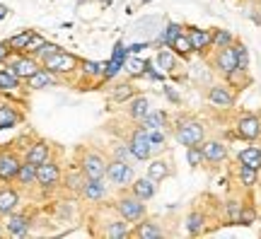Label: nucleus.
Returning <instances> with one entry per match:
<instances>
[{
    "instance_id": "6ab92c4d",
    "label": "nucleus",
    "mask_w": 261,
    "mask_h": 239,
    "mask_svg": "<svg viewBox=\"0 0 261 239\" xmlns=\"http://www.w3.org/2000/svg\"><path fill=\"white\" fill-rule=\"evenodd\" d=\"M155 191H158V181H152L150 176L133 181V193H136L138 198H143V201H150V198L155 196Z\"/></svg>"
},
{
    "instance_id": "603ef678",
    "label": "nucleus",
    "mask_w": 261,
    "mask_h": 239,
    "mask_svg": "<svg viewBox=\"0 0 261 239\" xmlns=\"http://www.w3.org/2000/svg\"><path fill=\"white\" fill-rule=\"evenodd\" d=\"M165 94H167L172 101H179V97H177V92H174V90H169V87H167V90H165Z\"/></svg>"
},
{
    "instance_id": "c9c22d12",
    "label": "nucleus",
    "mask_w": 261,
    "mask_h": 239,
    "mask_svg": "<svg viewBox=\"0 0 261 239\" xmlns=\"http://www.w3.org/2000/svg\"><path fill=\"white\" fill-rule=\"evenodd\" d=\"M58 51H61V46H58V44H51V41H46V44H44V46L39 48L37 54H32V56H34V58H37L39 63H44V61H46L48 56L58 54Z\"/></svg>"
},
{
    "instance_id": "4be33fe9",
    "label": "nucleus",
    "mask_w": 261,
    "mask_h": 239,
    "mask_svg": "<svg viewBox=\"0 0 261 239\" xmlns=\"http://www.w3.org/2000/svg\"><path fill=\"white\" fill-rule=\"evenodd\" d=\"M189 39H191L194 51H203V48H208L213 44V34L205 32V29H191V32H189Z\"/></svg>"
},
{
    "instance_id": "b1692460",
    "label": "nucleus",
    "mask_w": 261,
    "mask_h": 239,
    "mask_svg": "<svg viewBox=\"0 0 261 239\" xmlns=\"http://www.w3.org/2000/svg\"><path fill=\"white\" fill-rule=\"evenodd\" d=\"M240 165H247L259 172L261 169V150L259 147H247V150H242V152H240Z\"/></svg>"
},
{
    "instance_id": "f3484780",
    "label": "nucleus",
    "mask_w": 261,
    "mask_h": 239,
    "mask_svg": "<svg viewBox=\"0 0 261 239\" xmlns=\"http://www.w3.org/2000/svg\"><path fill=\"white\" fill-rule=\"evenodd\" d=\"M148 111H150V99L148 97H130L128 99V116L130 119H136V121H143L145 116H148Z\"/></svg>"
},
{
    "instance_id": "2eb2a0df",
    "label": "nucleus",
    "mask_w": 261,
    "mask_h": 239,
    "mask_svg": "<svg viewBox=\"0 0 261 239\" xmlns=\"http://www.w3.org/2000/svg\"><path fill=\"white\" fill-rule=\"evenodd\" d=\"M48 143L46 140H37L34 145L27 147V155H24V160L27 162H32V165H41V162H46L48 160Z\"/></svg>"
},
{
    "instance_id": "dca6fc26",
    "label": "nucleus",
    "mask_w": 261,
    "mask_h": 239,
    "mask_svg": "<svg viewBox=\"0 0 261 239\" xmlns=\"http://www.w3.org/2000/svg\"><path fill=\"white\" fill-rule=\"evenodd\" d=\"M80 193H83V198H87V201L97 203V201H102L104 196H107V189H104L102 179H87Z\"/></svg>"
},
{
    "instance_id": "f257e3e1",
    "label": "nucleus",
    "mask_w": 261,
    "mask_h": 239,
    "mask_svg": "<svg viewBox=\"0 0 261 239\" xmlns=\"http://www.w3.org/2000/svg\"><path fill=\"white\" fill-rule=\"evenodd\" d=\"M5 68H8V70H12L19 80H29V77L37 73L41 65H39V61L32 54H24V51H22V54L10 56L8 61H5Z\"/></svg>"
},
{
    "instance_id": "58836bf2",
    "label": "nucleus",
    "mask_w": 261,
    "mask_h": 239,
    "mask_svg": "<svg viewBox=\"0 0 261 239\" xmlns=\"http://www.w3.org/2000/svg\"><path fill=\"white\" fill-rule=\"evenodd\" d=\"M114 160H121V162H130V160H136V155H133V150H130V145L126 143H119V145L114 147Z\"/></svg>"
},
{
    "instance_id": "412c9836",
    "label": "nucleus",
    "mask_w": 261,
    "mask_h": 239,
    "mask_svg": "<svg viewBox=\"0 0 261 239\" xmlns=\"http://www.w3.org/2000/svg\"><path fill=\"white\" fill-rule=\"evenodd\" d=\"M19 121H22V116L17 114V109H15V107H10V104H3V101H0V130L17 126Z\"/></svg>"
},
{
    "instance_id": "7c9ffc66",
    "label": "nucleus",
    "mask_w": 261,
    "mask_h": 239,
    "mask_svg": "<svg viewBox=\"0 0 261 239\" xmlns=\"http://www.w3.org/2000/svg\"><path fill=\"white\" fill-rule=\"evenodd\" d=\"M123 68H126V70H128V73L133 75V77H136V75H145V68H148V63H145V61H140V58H136V56H130V54H128V58L123 61Z\"/></svg>"
},
{
    "instance_id": "39448f33",
    "label": "nucleus",
    "mask_w": 261,
    "mask_h": 239,
    "mask_svg": "<svg viewBox=\"0 0 261 239\" xmlns=\"http://www.w3.org/2000/svg\"><path fill=\"white\" fill-rule=\"evenodd\" d=\"M107 179L116 186H128L136 181V172L128 162H121V160H112L107 165Z\"/></svg>"
},
{
    "instance_id": "c03bdc74",
    "label": "nucleus",
    "mask_w": 261,
    "mask_h": 239,
    "mask_svg": "<svg viewBox=\"0 0 261 239\" xmlns=\"http://www.w3.org/2000/svg\"><path fill=\"white\" fill-rule=\"evenodd\" d=\"M123 65V61H119V58H112L109 63H104V70H102V77L104 80H109V77H114V75L119 73V68Z\"/></svg>"
},
{
    "instance_id": "1a4fd4ad",
    "label": "nucleus",
    "mask_w": 261,
    "mask_h": 239,
    "mask_svg": "<svg viewBox=\"0 0 261 239\" xmlns=\"http://www.w3.org/2000/svg\"><path fill=\"white\" fill-rule=\"evenodd\" d=\"M19 157L15 152H0V181L3 184H10L17 179V172H19Z\"/></svg>"
},
{
    "instance_id": "a211bd4d",
    "label": "nucleus",
    "mask_w": 261,
    "mask_h": 239,
    "mask_svg": "<svg viewBox=\"0 0 261 239\" xmlns=\"http://www.w3.org/2000/svg\"><path fill=\"white\" fill-rule=\"evenodd\" d=\"M201 150H203V155L208 162H223L225 157H227V147H225L220 140H208Z\"/></svg>"
},
{
    "instance_id": "5fc2aeb1",
    "label": "nucleus",
    "mask_w": 261,
    "mask_h": 239,
    "mask_svg": "<svg viewBox=\"0 0 261 239\" xmlns=\"http://www.w3.org/2000/svg\"><path fill=\"white\" fill-rule=\"evenodd\" d=\"M0 234H3V232H0Z\"/></svg>"
},
{
    "instance_id": "ea45409f",
    "label": "nucleus",
    "mask_w": 261,
    "mask_h": 239,
    "mask_svg": "<svg viewBox=\"0 0 261 239\" xmlns=\"http://www.w3.org/2000/svg\"><path fill=\"white\" fill-rule=\"evenodd\" d=\"M205 160V155H203V150L198 145H191V147H187V162L191 167H198L201 162Z\"/></svg>"
},
{
    "instance_id": "a878e982",
    "label": "nucleus",
    "mask_w": 261,
    "mask_h": 239,
    "mask_svg": "<svg viewBox=\"0 0 261 239\" xmlns=\"http://www.w3.org/2000/svg\"><path fill=\"white\" fill-rule=\"evenodd\" d=\"M34 37V29H24V32H19V34H15L12 39H8L10 41V48L15 51V54H22V51H27V44L29 39Z\"/></svg>"
},
{
    "instance_id": "e433bc0d",
    "label": "nucleus",
    "mask_w": 261,
    "mask_h": 239,
    "mask_svg": "<svg viewBox=\"0 0 261 239\" xmlns=\"http://www.w3.org/2000/svg\"><path fill=\"white\" fill-rule=\"evenodd\" d=\"M85 181H87V176L80 172V174H68V179H65V186L70 189V191H75V193H80L83 191V186H85Z\"/></svg>"
},
{
    "instance_id": "423d86ee",
    "label": "nucleus",
    "mask_w": 261,
    "mask_h": 239,
    "mask_svg": "<svg viewBox=\"0 0 261 239\" xmlns=\"http://www.w3.org/2000/svg\"><path fill=\"white\" fill-rule=\"evenodd\" d=\"M128 145H130V150H133L136 160H150L152 152H155V145H152V140H150L148 128H143V126H140L138 130H133Z\"/></svg>"
},
{
    "instance_id": "cd10ccee",
    "label": "nucleus",
    "mask_w": 261,
    "mask_h": 239,
    "mask_svg": "<svg viewBox=\"0 0 261 239\" xmlns=\"http://www.w3.org/2000/svg\"><path fill=\"white\" fill-rule=\"evenodd\" d=\"M133 234L140 239H158V237H162V230H160L155 222H138V227H136Z\"/></svg>"
},
{
    "instance_id": "ddd939ff",
    "label": "nucleus",
    "mask_w": 261,
    "mask_h": 239,
    "mask_svg": "<svg viewBox=\"0 0 261 239\" xmlns=\"http://www.w3.org/2000/svg\"><path fill=\"white\" fill-rule=\"evenodd\" d=\"M27 83H29V87H32V90H44V87H56V85H58V75H54V73H51V70H46V68L41 65V68H39L37 73H34V75H32V77H29Z\"/></svg>"
},
{
    "instance_id": "393cba45",
    "label": "nucleus",
    "mask_w": 261,
    "mask_h": 239,
    "mask_svg": "<svg viewBox=\"0 0 261 239\" xmlns=\"http://www.w3.org/2000/svg\"><path fill=\"white\" fill-rule=\"evenodd\" d=\"M17 181L22 186H32L34 181H37V165H32V162H22L19 165V172H17Z\"/></svg>"
},
{
    "instance_id": "864d4df0",
    "label": "nucleus",
    "mask_w": 261,
    "mask_h": 239,
    "mask_svg": "<svg viewBox=\"0 0 261 239\" xmlns=\"http://www.w3.org/2000/svg\"><path fill=\"white\" fill-rule=\"evenodd\" d=\"M8 12H10L8 5H3V3H0V19H5V17H8Z\"/></svg>"
},
{
    "instance_id": "8fccbe9b",
    "label": "nucleus",
    "mask_w": 261,
    "mask_h": 239,
    "mask_svg": "<svg viewBox=\"0 0 261 239\" xmlns=\"http://www.w3.org/2000/svg\"><path fill=\"white\" fill-rule=\"evenodd\" d=\"M12 54H15V51L10 48V41H0V63H5Z\"/></svg>"
},
{
    "instance_id": "de8ad7c7",
    "label": "nucleus",
    "mask_w": 261,
    "mask_h": 239,
    "mask_svg": "<svg viewBox=\"0 0 261 239\" xmlns=\"http://www.w3.org/2000/svg\"><path fill=\"white\" fill-rule=\"evenodd\" d=\"M254 218H256V210H254V208H242V213H240V225H252Z\"/></svg>"
},
{
    "instance_id": "3c124183",
    "label": "nucleus",
    "mask_w": 261,
    "mask_h": 239,
    "mask_svg": "<svg viewBox=\"0 0 261 239\" xmlns=\"http://www.w3.org/2000/svg\"><path fill=\"white\" fill-rule=\"evenodd\" d=\"M227 213H230V218H232L234 222H240V213H242V208H240V203H230V205H227Z\"/></svg>"
},
{
    "instance_id": "79ce46f5",
    "label": "nucleus",
    "mask_w": 261,
    "mask_h": 239,
    "mask_svg": "<svg viewBox=\"0 0 261 239\" xmlns=\"http://www.w3.org/2000/svg\"><path fill=\"white\" fill-rule=\"evenodd\" d=\"M240 181H242L244 186H254V184H256V169L242 165V167H240Z\"/></svg>"
},
{
    "instance_id": "6e6552de",
    "label": "nucleus",
    "mask_w": 261,
    "mask_h": 239,
    "mask_svg": "<svg viewBox=\"0 0 261 239\" xmlns=\"http://www.w3.org/2000/svg\"><path fill=\"white\" fill-rule=\"evenodd\" d=\"M37 184L41 189H56L61 184V167L56 162H51V160L37 165Z\"/></svg>"
},
{
    "instance_id": "9d476101",
    "label": "nucleus",
    "mask_w": 261,
    "mask_h": 239,
    "mask_svg": "<svg viewBox=\"0 0 261 239\" xmlns=\"http://www.w3.org/2000/svg\"><path fill=\"white\" fill-rule=\"evenodd\" d=\"M215 65H218V70L225 75L237 73V54H234V46L220 48L218 56H215Z\"/></svg>"
},
{
    "instance_id": "bb28decb",
    "label": "nucleus",
    "mask_w": 261,
    "mask_h": 239,
    "mask_svg": "<svg viewBox=\"0 0 261 239\" xmlns=\"http://www.w3.org/2000/svg\"><path fill=\"white\" fill-rule=\"evenodd\" d=\"M19 87V77L8 68H0V92H12Z\"/></svg>"
},
{
    "instance_id": "5701e85b",
    "label": "nucleus",
    "mask_w": 261,
    "mask_h": 239,
    "mask_svg": "<svg viewBox=\"0 0 261 239\" xmlns=\"http://www.w3.org/2000/svg\"><path fill=\"white\" fill-rule=\"evenodd\" d=\"M140 126L143 128H148V130H155V128H165L167 126V114L165 111H148V116L140 121Z\"/></svg>"
},
{
    "instance_id": "72a5a7b5",
    "label": "nucleus",
    "mask_w": 261,
    "mask_h": 239,
    "mask_svg": "<svg viewBox=\"0 0 261 239\" xmlns=\"http://www.w3.org/2000/svg\"><path fill=\"white\" fill-rule=\"evenodd\" d=\"M234 54H237V70H240V73H247V68H249V51H247V46L237 44V46H234Z\"/></svg>"
},
{
    "instance_id": "7ed1b4c3",
    "label": "nucleus",
    "mask_w": 261,
    "mask_h": 239,
    "mask_svg": "<svg viewBox=\"0 0 261 239\" xmlns=\"http://www.w3.org/2000/svg\"><path fill=\"white\" fill-rule=\"evenodd\" d=\"M41 65H44L46 70H51L54 75H65V73H73V70H77V65H80V58L61 48L58 54L48 56V58H46V61H44Z\"/></svg>"
},
{
    "instance_id": "2f4dec72",
    "label": "nucleus",
    "mask_w": 261,
    "mask_h": 239,
    "mask_svg": "<svg viewBox=\"0 0 261 239\" xmlns=\"http://www.w3.org/2000/svg\"><path fill=\"white\" fill-rule=\"evenodd\" d=\"M172 48L177 51L179 56H189L191 51H194V46H191V39H189V34H179L174 41H172Z\"/></svg>"
},
{
    "instance_id": "09e8293b",
    "label": "nucleus",
    "mask_w": 261,
    "mask_h": 239,
    "mask_svg": "<svg viewBox=\"0 0 261 239\" xmlns=\"http://www.w3.org/2000/svg\"><path fill=\"white\" fill-rule=\"evenodd\" d=\"M148 133H150V140H152V145H155V150H160V147H162V143H165V133H162V128L148 130Z\"/></svg>"
},
{
    "instance_id": "4468645a",
    "label": "nucleus",
    "mask_w": 261,
    "mask_h": 239,
    "mask_svg": "<svg viewBox=\"0 0 261 239\" xmlns=\"http://www.w3.org/2000/svg\"><path fill=\"white\" fill-rule=\"evenodd\" d=\"M19 205V193L10 186H3L0 189V215H10L15 213V208Z\"/></svg>"
},
{
    "instance_id": "f03ea898",
    "label": "nucleus",
    "mask_w": 261,
    "mask_h": 239,
    "mask_svg": "<svg viewBox=\"0 0 261 239\" xmlns=\"http://www.w3.org/2000/svg\"><path fill=\"white\" fill-rule=\"evenodd\" d=\"M116 210L126 222H138L145 218V203L136 193H126L116 201Z\"/></svg>"
},
{
    "instance_id": "9b49d317",
    "label": "nucleus",
    "mask_w": 261,
    "mask_h": 239,
    "mask_svg": "<svg viewBox=\"0 0 261 239\" xmlns=\"http://www.w3.org/2000/svg\"><path fill=\"white\" fill-rule=\"evenodd\" d=\"M5 230L10 237H24L29 232V218L27 215H19V213H10L8 222H5Z\"/></svg>"
},
{
    "instance_id": "0eeeda50",
    "label": "nucleus",
    "mask_w": 261,
    "mask_h": 239,
    "mask_svg": "<svg viewBox=\"0 0 261 239\" xmlns=\"http://www.w3.org/2000/svg\"><path fill=\"white\" fill-rule=\"evenodd\" d=\"M177 140L181 143V145H198L201 140H203V126L198 123V121H181L177 126Z\"/></svg>"
},
{
    "instance_id": "473e14b6",
    "label": "nucleus",
    "mask_w": 261,
    "mask_h": 239,
    "mask_svg": "<svg viewBox=\"0 0 261 239\" xmlns=\"http://www.w3.org/2000/svg\"><path fill=\"white\" fill-rule=\"evenodd\" d=\"M158 65L162 73H172L174 70V65H177V61H174V54L172 51H160L158 54Z\"/></svg>"
},
{
    "instance_id": "c85d7f7f",
    "label": "nucleus",
    "mask_w": 261,
    "mask_h": 239,
    "mask_svg": "<svg viewBox=\"0 0 261 239\" xmlns=\"http://www.w3.org/2000/svg\"><path fill=\"white\" fill-rule=\"evenodd\" d=\"M148 176L152 179V181H162V179H167L169 176V165L167 162H162V160L150 162L148 165Z\"/></svg>"
},
{
    "instance_id": "c756f323",
    "label": "nucleus",
    "mask_w": 261,
    "mask_h": 239,
    "mask_svg": "<svg viewBox=\"0 0 261 239\" xmlns=\"http://www.w3.org/2000/svg\"><path fill=\"white\" fill-rule=\"evenodd\" d=\"M104 234L112 239H126L130 232H128V227H126V220H112L107 225V232H104Z\"/></svg>"
},
{
    "instance_id": "37998d69",
    "label": "nucleus",
    "mask_w": 261,
    "mask_h": 239,
    "mask_svg": "<svg viewBox=\"0 0 261 239\" xmlns=\"http://www.w3.org/2000/svg\"><path fill=\"white\" fill-rule=\"evenodd\" d=\"M179 34H181V27L172 22V24H167L165 34H162V39H160V44H169V46H172V41H174V39H177Z\"/></svg>"
},
{
    "instance_id": "4c0bfd02",
    "label": "nucleus",
    "mask_w": 261,
    "mask_h": 239,
    "mask_svg": "<svg viewBox=\"0 0 261 239\" xmlns=\"http://www.w3.org/2000/svg\"><path fill=\"white\" fill-rule=\"evenodd\" d=\"M213 44L215 48H225V46H232V34L227 29H218L213 34Z\"/></svg>"
},
{
    "instance_id": "20e7f679",
    "label": "nucleus",
    "mask_w": 261,
    "mask_h": 239,
    "mask_svg": "<svg viewBox=\"0 0 261 239\" xmlns=\"http://www.w3.org/2000/svg\"><path fill=\"white\" fill-rule=\"evenodd\" d=\"M107 160L102 157V152H85L83 160H80V169H83V174L87 176V179H102V176H107Z\"/></svg>"
},
{
    "instance_id": "f704fd0d",
    "label": "nucleus",
    "mask_w": 261,
    "mask_h": 239,
    "mask_svg": "<svg viewBox=\"0 0 261 239\" xmlns=\"http://www.w3.org/2000/svg\"><path fill=\"white\" fill-rule=\"evenodd\" d=\"M203 213H191L187 218V230H189V234H198L201 232V227H203Z\"/></svg>"
},
{
    "instance_id": "aec40b11",
    "label": "nucleus",
    "mask_w": 261,
    "mask_h": 239,
    "mask_svg": "<svg viewBox=\"0 0 261 239\" xmlns=\"http://www.w3.org/2000/svg\"><path fill=\"white\" fill-rule=\"evenodd\" d=\"M208 99L213 101L215 107H232V104H234L232 92H230L227 87H223V85H215L213 90L208 92Z\"/></svg>"
},
{
    "instance_id": "49530a36",
    "label": "nucleus",
    "mask_w": 261,
    "mask_h": 239,
    "mask_svg": "<svg viewBox=\"0 0 261 239\" xmlns=\"http://www.w3.org/2000/svg\"><path fill=\"white\" fill-rule=\"evenodd\" d=\"M44 44H46V39L41 37V34H37V32H34V37L29 39V44H27V51H24V54H37L39 48L44 46Z\"/></svg>"
},
{
    "instance_id": "a18cd8bd",
    "label": "nucleus",
    "mask_w": 261,
    "mask_h": 239,
    "mask_svg": "<svg viewBox=\"0 0 261 239\" xmlns=\"http://www.w3.org/2000/svg\"><path fill=\"white\" fill-rule=\"evenodd\" d=\"M130 97H133V87H128V85H119L112 94L114 101H126V99H130Z\"/></svg>"
},
{
    "instance_id": "f8f14e48",
    "label": "nucleus",
    "mask_w": 261,
    "mask_h": 239,
    "mask_svg": "<svg viewBox=\"0 0 261 239\" xmlns=\"http://www.w3.org/2000/svg\"><path fill=\"white\" fill-rule=\"evenodd\" d=\"M237 133L244 140H256L261 136V121L256 116H242L237 123Z\"/></svg>"
},
{
    "instance_id": "a19ab883",
    "label": "nucleus",
    "mask_w": 261,
    "mask_h": 239,
    "mask_svg": "<svg viewBox=\"0 0 261 239\" xmlns=\"http://www.w3.org/2000/svg\"><path fill=\"white\" fill-rule=\"evenodd\" d=\"M80 65H83V73L87 77H97L104 70V63H97V61H80Z\"/></svg>"
}]
</instances>
